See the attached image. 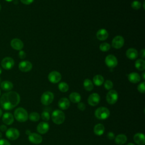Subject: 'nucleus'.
Returning a JSON list of instances; mask_svg holds the SVG:
<instances>
[{
  "label": "nucleus",
  "mask_w": 145,
  "mask_h": 145,
  "mask_svg": "<svg viewBox=\"0 0 145 145\" xmlns=\"http://www.w3.org/2000/svg\"><path fill=\"white\" fill-rule=\"evenodd\" d=\"M20 100L19 95L15 91L3 93L0 99V105L5 110H10L16 106Z\"/></svg>",
  "instance_id": "f257e3e1"
},
{
  "label": "nucleus",
  "mask_w": 145,
  "mask_h": 145,
  "mask_svg": "<svg viewBox=\"0 0 145 145\" xmlns=\"http://www.w3.org/2000/svg\"><path fill=\"white\" fill-rule=\"evenodd\" d=\"M14 117L20 122H25L28 119V114L27 110L22 107L18 108L15 110Z\"/></svg>",
  "instance_id": "f03ea898"
},
{
  "label": "nucleus",
  "mask_w": 145,
  "mask_h": 145,
  "mask_svg": "<svg viewBox=\"0 0 145 145\" xmlns=\"http://www.w3.org/2000/svg\"><path fill=\"white\" fill-rule=\"evenodd\" d=\"M53 122L57 124H62L65 120V113L61 110H55L53 112L51 116Z\"/></svg>",
  "instance_id": "7ed1b4c3"
},
{
  "label": "nucleus",
  "mask_w": 145,
  "mask_h": 145,
  "mask_svg": "<svg viewBox=\"0 0 145 145\" xmlns=\"http://www.w3.org/2000/svg\"><path fill=\"white\" fill-rule=\"evenodd\" d=\"M95 116L97 119L105 120L108 118L110 116V111L106 107H99L95 112Z\"/></svg>",
  "instance_id": "20e7f679"
},
{
  "label": "nucleus",
  "mask_w": 145,
  "mask_h": 145,
  "mask_svg": "<svg viewBox=\"0 0 145 145\" xmlns=\"http://www.w3.org/2000/svg\"><path fill=\"white\" fill-rule=\"evenodd\" d=\"M54 99V95L52 92L46 91L41 97V102L44 105H48L52 103Z\"/></svg>",
  "instance_id": "39448f33"
},
{
  "label": "nucleus",
  "mask_w": 145,
  "mask_h": 145,
  "mask_svg": "<svg viewBox=\"0 0 145 145\" xmlns=\"http://www.w3.org/2000/svg\"><path fill=\"white\" fill-rule=\"evenodd\" d=\"M6 137L10 140H14L17 139L20 135L19 131L14 127H10L6 131Z\"/></svg>",
  "instance_id": "423d86ee"
},
{
  "label": "nucleus",
  "mask_w": 145,
  "mask_h": 145,
  "mask_svg": "<svg viewBox=\"0 0 145 145\" xmlns=\"http://www.w3.org/2000/svg\"><path fill=\"white\" fill-rule=\"evenodd\" d=\"M118 95L116 91L112 89L110 90L106 94V100L108 103L109 104L113 105L115 104L118 100Z\"/></svg>",
  "instance_id": "0eeeda50"
},
{
  "label": "nucleus",
  "mask_w": 145,
  "mask_h": 145,
  "mask_svg": "<svg viewBox=\"0 0 145 145\" xmlns=\"http://www.w3.org/2000/svg\"><path fill=\"white\" fill-rule=\"evenodd\" d=\"M14 59L9 57L4 58L1 61V66L5 70H10L14 66Z\"/></svg>",
  "instance_id": "6e6552de"
},
{
  "label": "nucleus",
  "mask_w": 145,
  "mask_h": 145,
  "mask_svg": "<svg viewBox=\"0 0 145 145\" xmlns=\"http://www.w3.org/2000/svg\"><path fill=\"white\" fill-rule=\"evenodd\" d=\"M105 62L106 66L110 68L115 67L118 63L116 57L112 54H109L106 57L105 59Z\"/></svg>",
  "instance_id": "1a4fd4ad"
},
{
  "label": "nucleus",
  "mask_w": 145,
  "mask_h": 145,
  "mask_svg": "<svg viewBox=\"0 0 145 145\" xmlns=\"http://www.w3.org/2000/svg\"><path fill=\"white\" fill-rule=\"evenodd\" d=\"M100 100V97L97 93H93L91 94L88 98V103L89 105L94 106L97 105Z\"/></svg>",
  "instance_id": "9d476101"
},
{
  "label": "nucleus",
  "mask_w": 145,
  "mask_h": 145,
  "mask_svg": "<svg viewBox=\"0 0 145 145\" xmlns=\"http://www.w3.org/2000/svg\"><path fill=\"white\" fill-rule=\"evenodd\" d=\"M124 44V39L121 36H117L112 40V45L115 49H120Z\"/></svg>",
  "instance_id": "9b49d317"
},
{
  "label": "nucleus",
  "mask_w": 145,
  "mask_h": 145,
  "mask_svg": "<svg viewBox=\"0 0 145 145\" xmlns=\"http://www.w3.org/2000/svg\"><path fill=\"white\" fill-rule=\"evenodd\" d=\"M28 140L32 143L39 144L42 142V138L39 134L35 133H31L28 135Z\"/></svg>",
  "instance_id": "f8f14e48"
},
{
  "label": "nucleus",
  "mask_w": 145,
  "mask_h": 145,
  "mask_svg": "<svg viewBox=\"0 0 145 145\" xmlns=\"http://www.w3.org/2000/svg\"><path fill=\"white\" fill-rule=\"evenodd\" d=\"M61 79V74L56 71L50 72L48 75V80L52 83H57Z\"/></svg>",
  "instance_id": "ddd939ff"
},
{
  "label": "nucleus",
  "mask_w": 145,
  "mask_h": 145,
  "mask_svg": "<svg viewBox=\"0 0 145 145\" xmlns=\"http://www.w3.org/2000/svg\"><path fill=\"white\" fill-rule=\"evenodd\" d=\"M32 68V64L28 61H23L19 64V69L23 72L30 71Z\"/></svg>",
  "instance_id": "4468645a"
},
{
  "label": "nucleus",
  "mask_w": 145,
  "mask_h": 145,
  "mask_svg": "<svg viewBox=\"0 0 145 145\" xmlns=\"http://www.w3.org/2000/svg\"><path fill=\"white\" fill-rule=\"evenodd\" d=\"M49 129V125L45 122H41L37 126V131L41 134L46 133Z\"/></svg>",
  "instance_id": "2eb2a0df"
},
{
  "label": "nucleus",
  "mask_w": 145,
  "mask_h": 145,
  "mask_svg": "<svg viewBox=\"0 0 145 145\" xmlns=\"http://www.w3.org/2000/svg\"><path fill=\"white\" fill-rule=\"evenodd\" d=\"M14 121V116L9 112L5 113L2 116V121L3 122L7 125H11Z\"/></svg>",
  "instance_id": "dca6fc26"
},
{
  "label": "nucleus",
  "mask_w": 145,
  "mask_h": 145,
  "mask_svg": "<svg viewBox=\"0 0 145 145\" xmlns=\"http://www.w3.org/2000/svg\"><path fill=\"white\" fill-rule=\"evenodd\" d=\"M11 47L17 50H20L21 49H23V46H24V44L23 42L19 39L15 38V39H13L11 41Z\"/></svg>",
  "instance_id": "f3484780"
},
{
  "label": "nucleus",
  "mask_w": 145,
  "mask_h": 145,
  "mask_svg": "<svg viewBox=\"0 0 145 145\" xmlns=\"http://www.w3.org/2000/svg\"><path fill=\"white\" fill-rule=\"evenodd\" d=\"M133 139L134 142L138 145H144L145 143L144 135L143 133H138L134 135Z\"/></svg>",
  "instance_id": "a211bd4d"
},
{
  "label": "nucleus",
  "mask_w": 145,
  "mask_h": 145,
  "mask_svg": "<svg viewBox=\"0 0 145 145\" xmlns=\"http://www.w3.org/2000/svg\"><path fill=\"white\" fill-rule=\"evenodd\" d=\"M70 105V101L66 97H62L59 99L58 103V105L59 108L62 110H66L67 109Z\"/></svg>",
  "instance_id": "6ab92c4d"
},
{
  "label": "nucleus",
  "mask_w": 145,
  "mask_h": 145,
  "mask_svg": "<svg viewBox=\"0 0 145 145\" xmlns=\"http://www.w3.org/2000/svg\"><path fill=\"white\" fill-rule=\"evenodd\" d=\"M96 37L98 40L104 41L106 40L108 37V33L105 29H100L96 33Z\"/></svg>",
  "instance_id": "aec40b11"
},
{
  "label": "nucleus",
  "mask_w": 145,
  "mask_h": 145,
  "mask_svg": "<svg viewBox=\"0 0 145 145\" xmlns=\"http://www.w3.org/2000/svg\"><path fill=\"white\" fill-rule=\"evenodd\" d=\"M126 56L130 59H135L138 57V53L135 49L129 48L126 52Z\"/></svg>",
  "instance_id": "412c9836"
},
{
  "label": "nucleus",
  "mask_w": 145,
  "mask_h": 145,
  "mask_svg": "<svg viewBox=\"0 0 145 145\" xmlns=\"http://www.w3.org/2000/svg\"><path fill=\"white\" fill-rule=\"evenodd\" d=\"M127 139V137L125 134H120L117 135L116 137L114 139V141L116 144L118 145H122L126 142Z\"/></svg>",
  "instance_id": "4be33fe9"
},
{
  "label": "nucleus",
  "mask_w": 145,
  "mask_h": 145,
  "mask_svg": "<svg viewBox=\"0 0 145 145\" xmlns=\"http://www.w3.org/2000/svg\"><path fill=\"white\" fill-rule=\"evenodd\" d=\"M105 131L104 126L101 123L96 124L93 128V133L96 135H101L103 134Z\"/></svg>",
  "instance_id": "5701e85b"
},
{
  "label": "nucleus",
  "mask_w": 145,
  "mask_h": 145,
  "mask_svg": "<svg viewBox=\"0 0 145 145\" xmlns=\"http://www.w3.org/2000/svg\"><path fill=\"white\" fill-rule=\"evenodd\" d=\"M128 79L133 83H137L140 80V76L137 72H131L128 75Z\"/></svg>",
  "instance_id": "b1692460"
},
{
  "label": "nucleus",
  "mask_w": 145,
  "mask_h": 145,
  "mask_svg": "<svg viewBox=\"0 0 145 145\" xmlns=\"http://www.w3.org/2000/svg\"><path fill=\"white\" fill-rule=\"evenodd\" d=\"M1 88L5 91H9L10 90H11L13 88V84L10 82V81H7V80H5L2 82L1 83Z\"/></svg>",
  "instance_id": "393cba45"
},
{
  "label": "nucleus",
  "mask_w": 145,
  "mask_h": 145,
  "mask_svg": "<svg viewBox=\"0 0 145 145\" xmlns=\"http://www.w3.org/2000/svg\"><path fill=\"white\" fill-rule=\"evenodd\" d=\"M70 100L74 103H78L81 100V96L78 92H72L69 95Z\"/></svg>",
  "instance_id": "a878e982"
},
{
  "label": "nucleus",
  "mask_w": 145,
  "mask_h": 145,
  "mask_svg": "<svg viewBox=\"0 0 145 145\" xmlns=\"http://www.w3.org/2000/svg\"><path fill=\"white\" fill-rule=\"evenodd\" d=\"M135 67L139 71L145 69V61L142 59H138L135 62Z\"/></svg>",
  "instance_id": "bb28decb"
},
{
  "label": "nucleus",
  "mask_w": 145,
  "mask_h": 145,
  "mask_svg": "<svg viewBox=\"0 0 145 145\" xmlns=\"http://www.w3.org/2000/svg\"><path fill=\"white\" fill-rule=\"evenodd\" d=\"M104 81V78L101 75H96L93 78V83L97 86H101L103 84Z\"/></svg>",
  "instance_id": "cd10ccee"
},
{
  "label": "nucleus",
  "mask_w": 145,
  "mask_h": 145,
  "mask_svg": "<svg viewBox=\"0 0 145 145\" xmlns=\"http://www.w3.org/2000/svg\"><path fill=\"white\" fill-rule=\"evenodd\" d=\"M83 86L84 89L87 91H91L93 88V84L91 80L86 79L83 82Z\"/></svg>",
  "instance_id": "c85d7f7f"
},
{
  "label": "nucleus",
  "mask_w": 145,
  "mask_h": 145,
  "mask_svg": "<svg viewBox=\"0 0 145 145\" xmlns=\"http://www.w3.org/2000/svg\"><path fill=\"white\" fill-rule=\"evenodd\" d=\"M28 118L33 122L38 121L40 118V116L37 112H32L28 116Z\"/></svg>",
  "instance_id": "c756f323"
},
{
  "label": "nucleus",
  "mask_w": 145,
  "mask_h": 145,
  "mask_svg": "<svg viewBox=\"0 0 145 145\" xmlns=\"http://www.w3.org/2000/svg\"><path fill=\"white\" fill-rule=\"evenodd\" d=\"M58 89L62 92H66L69 90V85L66 82H61L58 86Z\"/></svg>",
  "instance_id": "7c9ffc66"
},
{
  "label": "nucleus",
  "mask_w": 145,
  "mask_h": 145,
  "mask_svg": "<svg viewBox=\"0 0 145 145\" xmlns=\"http://www.w3.org/2000/svg\"><path fill=\"white\" fill-rule=\"evenodd\" d=\"M99 48L103 52H106L110 49V45L107 42H103L100 45Z\"/></svg>",
  "instance_id": "2f4dec72"
},
{
  "label": "nucleus",
  "mask_w": 145,
  "mask_h": 145,
  "mask_svg": "<svg viewBox=\"0 0 145 145\" xmlns=\"http://www.w3.org/2000/svg\"><path fill=\"white\" fill-rule=\"evenodd\" d=\"M141 3L138 1H134L131 4V7L134 10H138L141 7Z\"/></svg>",
  "instance_id": "473e14b6"
},
{
  "label": "nucleus",
  "mask_w": 145,
  "mask_h": 145,
  "mask_svg": "<svg viewBox=\"0 0 145 145\" xmlns=\"http://www.w3.org/2000/svg\"><path fill=\"white\" fill-rule=\"evenodd\" d=\"M104 87L106 89H108V90H110L113 87V84L112 83V82L110 80H106L105 82H104Z\"/></svg>",
  "instance_id": "72a5a7b5"
},
{
  "label": "nucleus",
  "mask_w": 145,
  "mask_h": 145,
  "mask_svg": "<svg viewBox=\"0 0 145 145\" xmlns=\"http://www.w3.org/2000/svg\"><path fill=\"white\" fill-rule=\"evenodd\" d=\"M41 118L45 121H48L50 120V114L49 113V112H46V111H44L41 115Z\"/></svg>",
  "instance_id": "f704fd0d"
},
{
  "label": "nucleus",
  "mask_w": 145,
  "mask_h": 145,
  "mask_svg": "<svg viewBox=\"0 0 145 145\" xmlns=\"http://www.w3.org/2000/svg\"><path fill=\"white\" fill-rule=\"evenodd\" d=\"M144 82H142L140 83L138 86V87H137V89L138 90V91L140 93H144L145 92V87H144Z\"/></svg>",
  "instance_id": "c9c22d12"
},
{
  "label": "nucleus",
  "mask_w": 145,
  "mask_h": 145,
  "mask_svg": "<svg viewBox=\"0 0 145 145\" xmlns=\"http://www.w3.org/2000/svg\"><path fill=\"white\" fill-rule=\"evenodd\" d=\"M77 107H78V108L80 110L83 111V110H84L85 109H86V105L84 104V103H82V102H79V103H78V104Z\"/></svg>",
  "instance_id": "e433bc0d"
},
{
  "label": "nucleus",
  "mask_w": 145,
  "mask_h": 145,
  "mask_svg": "<svg viewBox=\"0 0 145 145\" xmlns=\"http://www.w3.org/2000/svg\"><path fill=\"white\" fill-rule=\"evenodd\" d=\"M0 145H11V144L8 140L5 139H0Z\"/></svg>",
  "instance_id": "4c0bfd02"
},
{
  "label": "nucleus",
  "mask_w": 145,
  "mask_h": 145,
  "mask_svg": "<svg viewBox=\"0 0 145 145\" xmlns=\"http://www.w3.org/2000/svg\"><path fill=\"white\" fill-rule=\"evenodd\" d=\"M18 55H19V58L21 59H24L26 56V54L24 52V51H23V50H20Z\"/></svg>",
  "instance_id": "58836bf2"
},
{
  "label": "nucleus",
  "mask_w": 145,
  "mask_h": 145,
  "mask_svg": "<svg viewBox=\"0 0 145 145\" xmlns=\"http://www.w3.org/2000/svg\"><path fill=\"white\" fill-rule=\"evenodd\" d=\"M115 136H114V134L112 132H109L107 134V138L109 139V140H113Z\"/></svg>",
  "instance_id": "ea45409f"
},
{
  "label": "nucleus",
  "mask_w": 145,
  "mask_h": 145,
  "mask_svg": "<svg viewBox=\"0 0 145 145\" xmlns=\"http://www.w3.org/2000/svg\"><path fill=\"white\" fill-rule=\"evenodd\" d=\"M34 0H20V1L25 5H29L33 2Z\"/></svg>",
  "instance_id": "a19ab883"
},
{
  "label": "nucleus",
  "mask_w": 145,
  "mask_h": 145,
  "mask_svg": "<svg viewBox=\"0 0 145 145\" xmlns=\"http://www.w3.org/2000/svg\"><path fill=\"white\" fill-rule=\"evenodd\" d=\"M140 56L142 58H145V50L143 49L142 50H140Z\"/></svg>",
  "instance_id": "79ce46f5"
},
{
  "label": "nucleus",
  "mask_w": 145,
  "mask_h": 145,
  "mask_svg": "<svg viewBox=\"0 0 145 145\" xmlns=\"http://www.w3.org/2000/svg\"><path fill=\"white\" fill-rule=\"evenodd\" d=\"M0 130L1 131H6L7 130V127L5 125H1L0 126Z\"/></svg>",
  "instance_id": "37998d69"
},
{
  "label": "nucleus",
  "mask_w": 145,
  "mask_h": 145,
  "mask_svg": "<svg viewBox=\"0 0 145 145\" xmlns=\"http://www.w3.org/2000/svg\"><path fill=\"white\" fill-rule=\"evenodd\" d=\"M145 72H143V74H142V76H143V80H144L145 79Z\"/></svg>",
  "instance_id": "c03bdc74"
},
{
  "label": "nucleus",
  "mask_w": 145,
  "mask_h": 145,
  "mask_svg": "<svg viewBox=\"0 0 145 145\" xmlns=\"http://www.w3.org/2000/svg\"><path fill=\"white\" fill-rule=\"evenodd\" d=\"M2 113H3V112H2V109L0 108V117L2 116Z\"/></svg>",
  "instance_id": "a18cd8bd"
},
{
  "label": "nucleus",
  "mask_w": 145,
  "mask_h": 145,
  "mask_svg": "<svg viewBox=\"0 0 145 145\" xmlns=\"http://www.w3.org/2000/svg\"><path fill=\"white\" fill-rule=\"evenodd\" d=\"M30 133H31V132H30L29 130H27V131H26V134H27L29 135Z\"/></svg>",
  "instance_id": "49530a36"
},
{
  "label": "nucleus",
  "mask_w": 145,
  "mask_h": 145,
  "mask_svg": "<svg viewBox=\"0 0 145 145\" xmlns=\"http://www.w3.org/2000/svg\"><path fill=\"white\" fill-rule=\"evenodd\" d=\"M127 145H135L134 144H133V143H128Z\"/></svg>",
  "instance_id": "de8ad7c7"
},
{
  "label": "nucleus",
  "mask_w": 145,
  "mask_h": 145,
  "mask_svg": "<svg viewBox=\"0 0 145 145\" xmlns=\"http://www.w3.org/2000/svg\"><path fill=\"white\" fill-rule=\"evenodd\" d=\"M2 133L0 131V138L2 137Z\"/></svg>",
  "instance_id": "09e8293b"
},
{
  "label": "nucleus",
  "mask_w": 145,
  "mask_h": 145,
  "mask_svg": "<svg viewBox=\"0 0 145 145\" xmlns=\"http://www.w3.org/2000/svg\"><path fill=\"white\" fill-rule=\"evenodd\" d=\"M6 1H7V2H11V1H12L13 0H6Z\"/></svg>",
  "instance_id": "8fccbe9b"
},
{
  "label": "nucleus",
  "mask_w": 145,
  "mask_h": 145,
  "mask_svg": "<svg viewBox=\"0 0 145 145\" xmlns=\"http://www.w3.org/2000/svg\"><path fill=\"white\" fill-rule=\"evenodd\" d=\"M1 73H2V69L0 68V75L1 74Z\"/></svg>",
  "instance_id": "3c124183"
},
{
  "label": "nucleus",
  "mask_w": 145,
  "mask_h": 145,
  "mask_svg": "<svg viewBox=\"0 0 145 145\" xmlns=\"http://www.w3.org/2000/svg\"><path fill=\"white\" fill-rule=\"evenodd\" d=\"M1 5H0V11H1Z\"/></svg>",
  "instance_id": "603ef678"
},
{
  "label": "nucleus",
  "mask_w": 145,
  "mask_h": 145,
  "mask_svg": "<svg viewBox=\"0 0 145 145\" xmlns=\"http://www.w3.org/2000/svg\"><path fill=\"white\" fill-rule=\"evenodd\" d=\"M1 78H0V83H1Z\"/></svg>",
  "instance_id": "864d4df0"
},
{
  "label": "nucleus",
  "mask_w": 145,
  "mask_h": 145,
  "mask_svg": "<svg viewBox=\"0 0 145 145\" xmlns=\"http://www.w3.org/2000/svg\"><path fill=\"white\" fill-rule=\"evenodd\" d=\"M0 95H1V90H0Z\"/></svg>",
  "instance_id": "5fc2aeb1"
}]
</instances>
